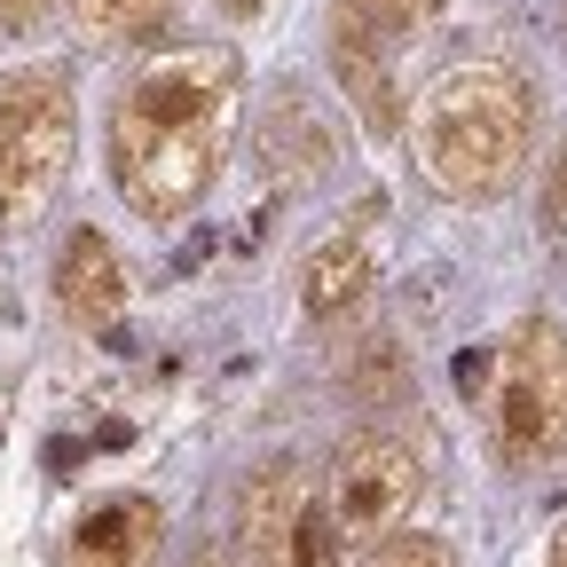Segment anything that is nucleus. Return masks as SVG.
<instances>
[{
    "label": "nucleus",
    "instance_id": "obj_1",
    "mask_svg": "<svg viewBox=\"0 0 567 567\" xmlns=\"http://www.w3.org/2000/svg\"><path fill=\"white\" fill-rule=\"evenodd\" d=\"M245 63L229 40L158 48L111 103V182L142 221H182L229 158Z\"/></svg>",
    "mask_w": 567,
    "mask_h": 567
},
{
    "label": "nucleus",
    "instance_id": "obj_2",
    "mask_svg": "<svg viewBox=\"0 0 567 567\" xmlns=\"http://www.w3.org/2000/svg\"><path fill=\"white\" fill-rule=\"evenodd\" d=\"M536 151V95L513 63L465 55L425 80L410 103V166L425 189H442L457 205H488L528 174Z\"/></svg>",
    "mask_w": 567,
    "mask_h": 567
},
{
    "label": "nucleus",
    "instance_id": "obj_3",
    "mask_svg": "<svg viewBox=\"0 0 567 567\" xmlns=\"http://www.w3.org/2000/svg\"><path fill=\"white\" fill-rule=\"evenodd\" d=\"M457 386L481 410L496 465L536 473V465L567 457V331L551 316H528L505 339L457 354Z\"/></svg>",
    "mask_w": 567,
    "mask_h": 567
},
{
    "label": "nucleus",
    "instance_id": "obj_4",
    "mask_svg": "<svg viewBox=\"0 0 567 567\" xmlns=\"http://www.w3.org/2000/svg\"><path fill=\"white\" fill-rule=\"evenodd\" d=\"M71 71L32 63V71H0V229H24L32 213L55 197L71 166Z\"/></svg>",
    "mask_w": 567,
    "mask_h": 567
},
{
    "label": "nucleus",
    "instance_id": "obj_5",
    "mask_svg": "<svg viewBox=\"0 0 567 567\" xmlns=\"http://www.w3.org/2000/svg\"><path fill=\"white\" fill-rule=\"evenodd\" d=\"M237 559L245 567H339L347 559V544L331 536V513H323V481L300 457H276L245 481Z\"/></svg>",
    "mask_w": 567,
    "mask_h": 567
},
{
    "label": "nucleus",
    "instance_id": "obj_6",
    "mask_svg": "<svg viewBox=\"0 0 567 567\" xmlns=\"http://www.w3.org/2000/svg\"><path fill=\"white\" fill-rule=\"evenodd\" d=\"M434 24V0H331V71L347 103L363 111L371 134H394L402 126V103H394V55Z\"/></svg>",
    "mask_w": 567,
    "mask_h": 567
},
{
    "label": "nucleus",
    "instance_id": "obj_7",
    "mask_svg": "<svg viewBox=\"0 0 567 567\" xmlns=\"http://www.w3.org/2000/svg\"><path fill=\"white\" fill-rule=\"evenodd\" d=\"M417 496H425V465H417V450L394 442V434H354V442L331 457V473H323L331 536H339V544H363V551L410 520Z\"/></svg>",
    "mask_w": 567,
    "mask_h": 567
},
{
    "label": "nucleus",
    "instance_id": "obj_8",
    "mask_svg": "<svg viewBox=\"0 0 567 567\" xmlns=\"http://www.w3.org/2000/svg\"><path fill=\"white\" fill-rule=\"evenodd\" d=\"M158 536H166V513L151 505V496L118 488V496H95V505L71 520L63 567H151Z\"/></svg>",
    "mask_w": 567,
    "mask_h": 567
},
{
    "label": "nucleus",
    "instance_id": "obj_9",
    "mask_svg": "<svg viewBox=\"0 0 567 567\" xmlns=\"http://www.w3.org/2000/svg\"><path fill=\"white\" fill-rule=\"evenodd\" d=\"M118 300H126V276H118L111 237H95V229L63 237V260H55V308H63V323L95 331V323L118 316Z\"/></svg>",
    "mask_w": 567,
    "mask_h": 567
},
{
    "label": "nucleus",
    "instance_id": "obj_10",
    "mask_svg": "<svg viewBox=\"0 0 567 567\" xmlns=\"http://www.w3.org/2000/svg\"><path fill=\"white\" fill-rule=\"evenodd\" d=\"M252 142H260V158H268L276 182H316V174L331 166V126L316 118V103H308L300 87H284V95L260 111Z\"/></svg>",
    "mask_w": 567,
    "mask_h": 567
},
{
    "label": "nucleus",
    "instance_id": "obj_11",
    "mask_svg": "<svg viewBox=\"0 0 567 567\" xmlns=\"http://www.w3.org/2000/svg\"><path fill=\"white\" fill-rule=\"evenodd\" d=\"M363 292H371V245L363 237H323L308 252V268H300V308L316 323H331V316H347Z\"/></svg>",
    "mask_w": 567,
    "mask_h": 567
},
{
    "label": "nucleus",
    "instance_id": "obj_12",
    "mask_svg": "<svg viewBox=\"0 0 567 567\" xmlns=\"http://www.w3.org/2000/svg\"><path fill=\"white\" fill-rule=\"evenodd\" d=\"M174 9H182V0H71V24H80L87 40H103V48H118V40L166 32Z\"/></svg>",
    "mask_w": 567,
    "mask_h": 567
},
{
    "label": "nucleus",
    "instance_id": "obj_13",
    "mask_svg": "<svg viewBox=\"0 0 567 567\" xmlns=\"http://www.w3.org/2000/svg\"><path fill=\"white\" fill-rule=\"evenodd\" d=\"M354 567H457V559H450L442 536H402V528H394V536H379Z\"/></svg>",
    "mask_w": 567,
    "mask_h": 567
},
{
    "label": "nucleus",
    "instance_id": "obj_14",
    "mask_svg": "<svg viewBox=\"0 0 567 567\" xmlns=\"http://www.w3.org/2000/svg\"><path fill=\"white\" fill-rule=\"evenodd\" d=\"M40 9H48V0H0V24H9V32H17V24H32Z\"/></svg>",
    "mask_w": 567,
    "mask_h": 567
},
{
    "label": "nucleus",
    "instance_id": "obj_15",
    "mask_svg": "<svg viewBox=\"0 0 567 567\" xmlns=\"http://www.w3.org/2000/svg\"><path fill=\"white\" fill-rule=\"evenodd\" d=\"M544 567H567V520H559V536H551V559Z\"/></svg>",
    "mask_w": 567,
    "mask_h": 567
},
{
    "label": "nucleus",
    "instance_id": "obj_16",
    "mask_svg": "<svg viewBox=\"0 0 567 567\" xmlns=\"http://www.w3.org/2000/svg\"><path fill=\"white\" fill-rule=\"evenodd\" d=\"M221 9H229V17H252V9H260V0H221Z\"/></svg>",
    "mask_w": 567,
    "mask_h": 567
}]
</instances>
